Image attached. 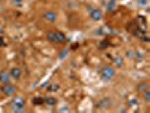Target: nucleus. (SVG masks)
Masks as SVG:
<instances>
[{"mask_svg": "<svg viewBox=\"0 0 150 113\" xmlns=\"http://www.w3.org/2000/svg\"><path fill=\"white\" fill-rule=\"evenodd\" d=\"M142 98L146 101V102H150V90H146L142 93Z\"/></svg>", "mask_w": 150, "mask_h": 113, "instance_id": "2eb2a0df", "label": "nucleus"}, {"mask_svg": "<svg viewBox=\"0 0 150 113\" xmlns=\"http://www.w3.org/2000/svg\"><path fill=\"white\" fill-rule=\"evenodd\" d=\"M148 4V0H138V5H141V6H146Z\"/></svg>", "mask_w": 150, "mask_h": 113, "instance_id": "f3484780", "label": "nucleus"}, {"mask_svg": "<svg viewBox=\"0 0 150 113\" xmlns=\"http://www.w3.org/2000/svg\"><path fill=\"white\" fill-rule=\"evenodd\" d=\"M57 35V43H63L66 41V35L62 32H55Z\"/></svg>", "mask_w": 150, "mask_h": 113, "instance_id": "f8f14e48", "label": "nucleus"}, {"mask_svg": "<svg viewBox=\"0 0 150 113\" xmlns=\"http://www.w3.org/2000/svg\"><path fill=\"white\" fill-rule=\"evenodd\" d=\"M108 106H111V99L108 97L103 98V99H100L97 103L98 109H106V107H108Z\"/></svg>", "mask_w": 150, "mask_h": 113, "instance_id": "1a4fd4ad", "label": "nucleus"}, {"mask_svg": "<svg viewBox=\"0 0 150 113\" xmlns=\"http://www.w3.org/2000/svg\"><path fill=\"white\" fill-rule=\"evenodd\" d=\"M2 1H5V0H0V2H2Z\"/></svg>", "mask_w": 150, "mask_h": 113, "instance_id": "6ab92c4d", "label": "nucleus"}, {"mask_svg": "<svg viewBox=\"0 0 150 113\" xmlns=\"http://www.w3.org/2000/svg\"><path fill=\"white\" fill-rule=\"evenodd\" d=\"M11 111L16 113H23L26 111L25 109V99L22 96H16L11 102Z\"/></svg>", "mask_w": 150, "mask_h": 113, "instance_id": "f257e3e1", "label": "nucleus"}, {"mask_svg": "<svg viewBox=\"0 0 150 113\" xmlns=\"http://www.w3.org/2000/svg\"><path fill=\"white\" fill-rule=\"evenodd\" d=\"M108 1H115V0H108Z\"/></svg>", "mask_w": 150, "mask_h": 113, "instance_id": "aec40b11", "label": "nucleus"}, {"mask_svg": "<svg viewBox=\"0 0 150 113\" xmlns=\"http://www.w3.org/2000/svg\"><path fill=\"white\" fill-rule=\"evenodd\" d=\"M57 14L54 13V11H51V10H49V11H45L44 14H43V18H44L45 21H47V22H55L57 21Z\"/></svg>", "mask_w": 150, "mask_h": 113, "instance_id": "39448f33", "label": "nucleus"}, {"mask_svg": "<svg viewBox=\"0 0 150 113\" xmlns=\"http://www.w3.org/2000/svg\"><path fill=\"white\" fill-rule=\"evenodd\" d=\"M1 90H2V93L6 95V96H11V95H14L16 93V90H17V88H16V86H14V85H10V84H5V86L1 88Z\"/></svg>", "mask_w": 150, "mask_h": 113, "instance_id": "7ed1b4c3", "label": "nucleus"}, {"mask_svg": "<svg viewBox=\"0 0 150 113\" xmlns=\"http://www.w3.org/2000/svg\"><path fill=\"white\" fill-rule=\"evenodd\" d=\"M13 2H14V5H19L22 2V0H14Z\"/></svg>", "mask_w": 150, "mask_h": 113, "instance_id": "a211bd4d", "label": "nucleus"}, {"mask_svg": "<svg viewBox=\"0 0 150 113\" xmlns=\"http://www.w3.org/2000/svg\"><path fill=\"white\" fill-rule=\"evenodd\" d=\"M114 7H115V1H110L108 7H107V10H113Z\"/></svg>", "mask_w": 150, "mask_h": 113, "instance_id": "dca6fc26", "label": "nucleus"}, {"mask_svg": "<svg viewBox=\"0 0 150 113\" xmlns=\"http://www.w3.org/2000/svg\"><path fill=\"white\" fill-rule=\"evenodd\" d=\"M114 65H115L116 67H122V66H123V58L120 57V55H116V57L114 58Z\"/></svg>", "mask_w": 150, "mask_h": 113, "instance_id": "ddd939ff", "label": "nucleus"}, {"mask_svg": "<svg viewBox=\"0 0 150 113\" xmlns=\"http://www.w3.org/2000/svg\"><path fill=\"white\" fill-rule=\"evenodd\" d=\"M59 88H60L59 84L52 83L51 85H50V86H49V88H47V90H49V92H58V90H59Z\"/></svg>", "mask_w": 150, "mask_h": 113, "instance_id": "4468645a", "label": "nucleus"}, {"mask_svg": "<svg viewBox=\"0 0 150 113\" xmlns=\"http://www.w3.org/2000/svg\"><path fill=\"white\" fill-rule=\"evenodd\" d=\"M90 18L94 21V22H99L102 18H103V13L99 8H94L91 11H90Z\"/></svg>", "mask_w": 150, "mask_h": 113, "instance_id": "20e7f679", "label": "nucleus"}, {"mask_svg": "<svg viewBox=\"0 0 150 113\" xmlns=\"http://www.w3.org/2000/svg\"><path fill=\"white\" fill-rule=\"evenodd\" d=\"M44 103L47 106H55L57 103H58V101H57V98L53 97V96H47V97H45Z\"/></svg>", "mask_w": 150, "mask_h": 113, "instance_id": "9d476101", "label": "nucleus"}, {"mask_svg": "<svg viewBox=\"0 0 150 113\" xmlns=\"http://www.w3.org/2000/svg\"><path fill=\"white\" fill-rule=\"evenodd\" d=\"M149 88H150V85L148 82H141V83L138 84V86H137V90H138L139 93H141V94H142L143 92L148 90Z\"/></svg>", "mask_w": 150, "mask_h": 113, "instance_id": "6e6552de", "label": "nucleus"}, {"mask_svg": "<svg viewBox=\"0 0 150 113\" xmlns=\"http://www.w3.org/2000/svg\"><path fill=\"white\" fill-rule=\"evenodd\" d=\"M100 76H102V79H103V80L110 82V80H112L113 77L115 76V70H114V68H112V67H105L102 70Z\"/></svg>", "mask_w": 150, "mask_h": 113, "instance_id": "f03ea898", "label": "nucleus"}, {"mask_svg": "<svg viewBox=\"0 0 150 113\" xmlns=\"http://www.w3.org/2000/svg\"><path fill=\"white\" fill-rule=\"evenodd\" d=\"M47 41L51 42L53 44H57V35H55V32H49L47 33Z\"/></svg>", "mask_w": 150, "mask_h": 113, "instance_id": "9b49d317", "label": "nucleus"}, {"mask_svg": "<svg viewBox=\"0 0 150 113\" xmlns=\"http://www.w3.org/2000/svg\"><path fill=\"white\" fill-rule=\"evenodd\" d=\"M9 75H10L11 78H14V79H17V80H18V79L22 77V70H21V68L14 67V68H11Z\"/></svg>", "mask_w": 150, "mask_h": 113, "instance_id": "423d86ee", "label": "nucleus"}, {"mask_svg": "<svg viewBox=\"0 0 150 113\" xmlns=\"http://www.w3.org/2000/svg\"><path fill=\"white\" fill-rule=\"evenodd\" d=\"M67 1H70V0H67Z\"/></svg>", "mask_w": 150, "mask_h": 113, "instance_id": "412c9836", "label": "nucleus"}, {"mask_svg": "<svg viewBox=\"0 0 150 113\" xmlns=\"http://www.w3.org/2000/svg\"><path fill=\"white\" fill-rule=\"evenodd\" d=\"M10 75H9V72H7L6 70H1L0 71V83L1 84H8L10 82Z\"/></svg>", "mask_w": 150, "mask_h": 113, "instance_id": "0eeeda50", "label": "nucleus"}]
</instances>
